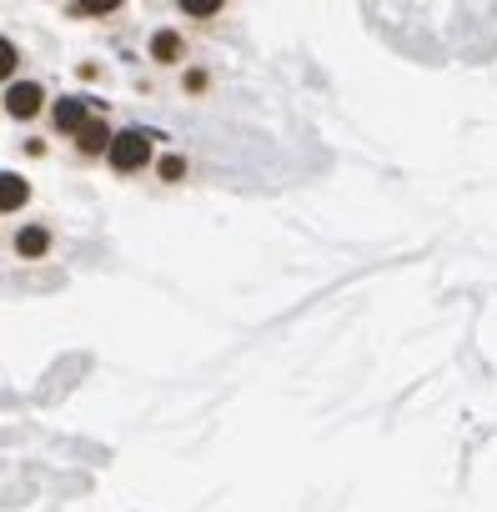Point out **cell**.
Segmentation results:
<instances>
[{
  "label": "cell",
  "mask_w": 497,
  "mask_h": 512,
  "mask_svg": "<svg viewBox=\"0 0 497 512\" xmlns=\"http://www.w3.org/2000/svg\"><path fill=\"white\" fill-rule=\"evenodd\" d=\"M11 251L21 256V262H41V256L51 251V231H46V226H21V231L11 236Z\"/></svg>",
  "instance_id": "obj_5"
},
{
  "label": "cell",
  "mask_w": 497,
  "mask_h": 512,
  "mask_svg": "<svg viewBox=\"0 0 497 512\" xmlns=\"http://www.w3.org/2000/svg\"><path fill=\"white\" fill-rule=\"evenodd\" d=\"M161 181H186V156H161Z\"/></svg>",
  "instance_id": "obj_10"
},
{
  "label": "cell",
  "mask_w": 497,
  "mask_h": 512,
  "mask_svg": "<svg viewBox=\"0 0 497 512\" xmlns=\"http://www.w3.org/2000/svg\"><path fill=\"white\" fill-rule=\"evenodd\" d=\"M226 6H231V0H176V11H181L186 21H201V26H206V21H216Z\"/></svg>",
  "instance_id": "obj_8"
},
{
  "label": "cell",
  "mask_w": 497,
  "mask_h": 512,
  "mask_svg": "<svg viewBox=\"0 0 497 512\" xmlns=\"http://www.w3.org/2000/svg\"><path fill=\"white\" fill-rule=\"evenodd\" d=\"M41 111H46V86H36V81H6V116L36 121Z\"/></svg>",
  "instance_id": "obj_2"
},
{
  "label": "cell",
  "mask_w": 497,
  "mask_h": 512,
  "mask_svg": "<svg viewBox=\"0 0 497 512\" xmlns=\"http://www.w3.org/2000/svg\"><path fill=\"white\" fill-rule=\"evenodd\" d=\"M146 51H151L156 66H181V61H186V41H181V31H156Z\"/></svg>",
  "instance_id": "obj_6"
},
{
  "label": "cell",
  "mask_w": 497,
  "mask_h": 512,
  "mask_svg": "<svg viewBox=\"0 0 497 512\" xmlns=\"http://www.w3.org/2000/svg\"><path fill=\"white\" fill-rule=\"evenodd\" d=\"M71 141H76V151H81L86 161H96V156H111V141H116V131L106 126V116H91V121H86V126L71 136Z\"/></svg>",
  "instance_id": "obj_3"
},
{
  "label": "cell",
  "mask_w": 497,
  "mask_h": 512,
  "mask_svg": "<svg viewBox=\"0 0 497 512\" xmlns=\"http://www.w3.org/2000/svg\"><path fill=\"white\" fill-rule=\"evenodd\" d=\"M31 201V186L16 171H0V211H21Z\"/></svg>",
  "instance_id": "obj_7"
},
{
  "label": "cell",
  "mask_w": 497,
  "mask_h": 512,
  "mask_svg": "<svg viewBox=\"0 0 497 512\" xmlns=\"http://www.w3.org/2000/svg\"><path fill=\"white\" fill-rule=\"evenodd\" d=\"M151 151H156V131H141V126H126V131H116V141H111V171H121V176H136V171H146L151 166Z\"/></svg>",
  "instance_id": "obj_1"
},
{
  "label": "cell",
  "mask_w": 497,
  "mask_h": 512,
  "mask_svg": "<svg viewBox=\"0 0 497 512\" xmlns=\"http://www.w3.org/2000/svg\"><path fill=\"white\" fill-rule=\"evenodd\" d=\"M86 121H91V111H86L81 96H61V101H51V126H56V136H76Z\"/></svg>",
  "instance_id": "obj_4"
},
{
  "label": "cell",
  "mask_w": 497,
  "mask_h": 512,
  "mask_svg": "<svg viewBox=\"0 0 497 512\" xmlns=\"http://www.w3.org/2000/svg\"><path fill=\"white\" fill-rule=\"evenodd\" d=\"M126 6V0H76V16H86V21H106V16H116Z\"/></svg>",
  "instance_id": "obj_9"
},
{
  "label": "cell",
  "mask_w": 497,
  "mask_h": 512,
  "mask_svg": "<svg viewBox=\"0 0 497 512\" xmlns=\"http://www.w3.org/2000/svg\"><path fill=\"white\" fill-rule=\"evenodd\" d=\"M6 76L16 81V41H6Z\"/></svg>",
  "instance_id": "obj_11"
}]
</instances>
